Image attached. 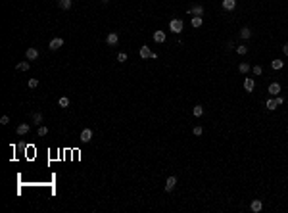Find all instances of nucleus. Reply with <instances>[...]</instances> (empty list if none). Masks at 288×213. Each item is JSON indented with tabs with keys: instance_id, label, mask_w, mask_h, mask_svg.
<instances>
[{
	"instance_id": "nucleus-30",
	"label": "nucleus",
	"mask_w": 288,
	"mask_h": 213,
	"mask_svg": "<svg viewBox=\"0 0 288 213\" xmlns=\"http://www.w3.org/2000/svg\"><path fill=\"white\" fill-rule=\"evenodd\" d=\"M39 86V81L36 79H29V88H36Z\"/></svg>"
},
{
	"instance_id": "nucleus-2",
	"label": "nucleus",
	"mask_w": 288,
	"mask_h": 213,
	"mask_svg": "<svg viewBox=\"0 0 288 213\" xmlns=\"http://www.w3.org/2000/svg\"><path fill=\"white\" fill-rule=\"evenodd\" d=\"M62 46H64V39H62V37H56V39L50 40L48 48H50V50H58V48H62Z\"/></svg>"
},
{
	"instance_id": "nucleus-34",
	"label": "nucleus",
	"mask_w": 288,
	"mask_h": 213,
	"mask_svg": "<svg viewBox=\"0 0 288 213\" xmlns=\"http://www.w3.org/2000/svg\"><path fill=\"white\" fill-rule=\"evenodd\" d=\"M102 2H109V0H102Z\"/></svg>"
},
{
	"instance_id": "nucleus-17",
	"label": "nucleus",
	"mask_w": 288,
	"mask_h": 213,
	"mask_svg": "<svg viewBox=\"0 0 288 213\" xmlns=\"http://www.w3.org/2000/svg\"><path fill=\"white\" fill-rule=\"evenodd\" d=\"M190 23H192V27H194V29H198V27H202V23H204V21H202V17H200V15H194Z\"/></svg>"
},
{
	"instance_id": "nucleus-11",
	"label": "nucleus",
	"mask_w": 288,
	"mask_h": 213,
	"mask_svg": "<svg viewBox=\"0 0 288 213\" xmlns=\"http://www.w3.org/2000/svg\"><path fill=\"white\" fill-rule=\"evenodd\" d=\"M58 6L67 12V10H71V6H73V0H58Z\"/></svg>"
},
{
	"instance_id": "nucleus-18",
	"label": "nucleus",
	"mask_w": 288,
	"mask_h": 213,
	"mask_svg": "<svg viewBox=\"0 0 288 213\" xmlns=\"http://www.w3.org/2000/svg\"><path fill=\"white\" fill-rule=\"evenodd\" d=\"M271 67L279 71V69H282V67H284V61H282V60H273V61H271Z\"/></svg>"
},
{
	"instance_id": "nucleus-4",
	"label": "nucleus",
	"mask_w": 288,
	"mask_h": 213,
	"mask_svg": "<svg viewBox=\"0 0 288 213\" xmlns=\"http://www.w3.org/2000/svg\"><path fill=\"white\" fill-rule=\"evenodd\" d=\"M267 92H269L271 96H279V92H280V85H279V83H271V85L267 86Z\"/></svg>"
},
{
	"instance_id": "nucleus-5",
	"label": "nucleus",
	"mask_w": 288,
	"mask_h": 213,
	"mask_svg": "<svg viewBox=\"0 0 288 213\" xmlns=\"http://www.w3.org/2000/svg\"><path fill=\"white\" fill-rule=\"evenodd\" d=\"M106 42H108V46H115L119 42V35L117 33H109L108 37H106Z\"/></svg>"
},
{
	"instance_id": "nucleus-15",
	"label": "nucleus",
	"mask_w": 288,
	"mask_h": 213,
	"mask_svg": "<svg viewBox=\"0 0 288 213\" xmlns=\"http://www.w3.org/2000/svg\"><path fill=\"white\" fill-rule=\"evenodd\" d=\"M265 106H267V110H271V111H273V110H277V106H279V104H277V98H269Z\"/></svg>"
},
{
	"instance_id": "nucleus-20",
	"label": "nucleus",
	"mask_w": 288,
	"mask_h": 213,
	"mask_svg": "<svg viewBox=\"0 0 288 213\" xmlns=\"http://www.w3.org/2000/svg\"><path fill=\"white\" fill-rule=\"evenodd\" d=\"M29 67H31L29 61H19V64H17V71H29Z\"/></svg>"
},
{
	"instance_id": "nucleus-33",
	"label": "nucleus",
	"mask_w": 288,
	"mask_h": 213,
	"mask_svg": "<svg viewBox=\"0 0 288 213\" xmlns=\"http://www.w3.org/2000/svg\"><path fill=\"white\" fill-rule=\"evenodd\" d=\"M282 52H284V54L288 56V44H284V46H282Z\"/></svg>"
},
{
	"instance_id": "nucleus-22",
	"label": "nucleus",
	"mask_w": 288,
	"mask_h": 213,
	"mask_svg": "<svg viewBox=\"0 0 288 213\" xmlns=\"http://www.w3.org/2000/svg\"><path fill=\"white\" fill-rule=\"evenodd\" d=\"M192 113H194V117H202L204 115V108L202 106H194L192 108Z\"/></svg>"
},
{
	"instance_id": "nucleus-25",
	"label": "nucleus",
	"mask_w": 288,
	"mask_h": 213,
	"mask_svg": "<svg viewBox=\"0 0 288 213\" xmlns=\"http://www.w3.org/2000/svg\"><path fill=\"white\" fill-rule=\"evenodd\" d=\"M67 106H69V98H67V96H62V98H60V108H67Z\"/></svg>"
},
{
	"instance_id": "nucleus-12",
	"label": "nucleus",
	"mask_w": 288,
	"mask_h": 213,
	"mask_svg": "<svg viewBox=\"0 0 288 213\" xmlns=\"http://www.w3.org/2000/svg\"><path fill=\"white\" fill-rule=\"evenodd\" d=\"M188 14H194V15H202V14H204V6H200V4H196V6L188 8Z\"/></svg>"
},
{
	"instance_id": "nucleus-8",
	"label": "nucleus",
	"mask_w": 288,
	"mask_h": 213,
	"mask_svg": "<svg viewBox=\"0 0 288 213\" xmlns=\"http://www.w3.org/2000/svg\"><path fill=\"white\" fill-rule=\"evenodd\" d=\"M140 58L142 60H148V58H154V52H152L148 46H142L140 48Z\"/></svg>"
},
{
	"instance_id": "nucleus-13",
	"label": "nucleus",
	"mask_w": 288,
	"mask_h": 213,
	"mask_svg": "<svg viewBox=\"0 0 288 213\" xmlns=\"http://www.w3.org/2000/svg\"><path fill=\"white\" fill-rule=\"evenodd\" d=\"M154 40H156V42H165V33H163V31H156V33H154Z\"/></svg>"
},
{
	"instance_id": "nucleus-26",
	"label": "nucleus",
	"mask_w": 288,
	"mask_h": 213,
	"mask_svg": "<svg viewBox=\"0 0 288 213\" xmlns=\"http://www.w3.org/2000/svg\"><path fill=\"white\" fill-rule=\"evenodd\" d=\"M117 61H119V64L127 61V54H125V52H119V54H117Z\"/></svg>"
},
{
	"instance_id": "nucleus-19",
	"label": "nucleus",
	"mask_w": 288,
	"mask_h": 213,
	"mask_svg": "<svg viewBox=\"0 0 288 213\" xmlns=\"http://www.w3.org/2000/svg\"><path fill=\"white\" fill-rule=\"evenodd\" d=\"M240 37H242V39H250V37H252L250 27H242V29H240Z\"/></svg>"
},
{
	"instance_id": "nucleus-10",
	"label": "nucleus",
	"mask_w": 288,
	"mask_h": 213,
	"mask_svg": "<svg viewBox=\"0 0 288 213\" xmlns=\"http://www.w3.org/2000/svg\"><path fill=\"white\" fill-rule=\"evenodd\" d=\"M223 8L227 10V12H233V10L236 8V0H223Z\"/></svg>"
},
{
	"instance_id": "nucleus-31",
	"label": "nucleus",
	"mask_w": 288,
	"mask_h": 213,
	"mask_svg": "<svg viewBox=\"0 0 288 213\" xmlns=\"http://www.w3.org/2000/svg\"><path fill=\"white\" fill-rule=\"evenodd\" d=\"M10 123V117L8 115H2V119H0V125H8Z\"/></svg>"
},
{
	"instance_id": "nucleus-24",
	"label": "nucleus",
	"mask_w": 288,
	"mask_h": 213,
	"mask_svg": "<svg viewBox=\"0 0 288 213\" xmlns=\"http://www.w3.org/2000/svg\"><path fill=\"white\" fill-rule=\"evenodd\" d=\"M39 136H46V134H48V127H44V125H39Z\"/></svg>"
},
{
	"instance_id": "nucleus-28",
	"label": "nucleus",
	"mask_w": 288,
	"mask_h": 213,
	"mask_svg": "<svg viewBox=\"0 0 288 213\" xmlns=\"http://www.w3.org/2000/svg\"><path fill=\"white\" fill-rule=\"evenodd\" d=\"M236 52H238V54H240V56H244V54H246V52H248V48H246V46H244V44H240V46H236Z\"/></svg>"
},
{
	"instance_id": "nucleus-14",
	"label": "nucleus",
	"mask_w": 288,
	"mask_h": 213,
	"mask_svg": "<svg viewBox=\"0 0 288 213\" xmlns=\"http://www.w3.org/2000/svg\"><path fill=\"white\" fill-rule=\"evenodd\" d=\"M254 85H255L254 79H246V81H244V90H246V92H252V90H254Z\"/></svg>"
},
{
	"instance_id": "nucleus-21",
	"label": "nucleus",
	"mask_w": 288,
	"mask_h": 213,
	"mask_svg": "<svg viewBox=\"0 0 288 213\" xmlns=\"http://www.w3.org/2000/svg\"><path fill=\"white\" fill-rule=\"evenodd\" d=\"M33 123H36V125H43V113L35 111V113H33Z\"/></svg>"
},
{
	"instance_id": "nucleus-3",
	"label": "nucleus",
	"mask_w": 288,
	"mask_h": 213,
	"mask_svg": "<svg viewBox=\"0 0 288 213\" xmlns=\"http://www.w3.org/2000/svg\"><path fill=\"white\" fill-rule=\"evenodd\" d=\"M79 138H81V142H85V144L90 142V140H92V131H90V129H83Z\"/></svg>"
},
{
	"instance_id": "nucleus-16",
	"label": "nucleus",
	"mask_w": 288,
	"mask_h": 213,
	"mask_svg": "<svg viewBox=\"0 0 288 213\" xmlns=\"http://www.w3.org/2000/svg\"><path fill=\"white\" fill-rule=\"evenodd\" d=\"M29 129H31V127H29V123H21V125L17 127V134H27V133H29Z\"/></svg>"
},
{
	"instance_id": "nucleus-23",
	"label": "nucleus",
	"mask_w": 288,
	"mask_h": 213,
	"mask_svg": "<svg viewBox=\"0 0 288 213\" xmlns=\"http://www.w3.org/2000/svg\"><path fill=\"white\" fill-rule=\"evenodd\" d=\"M250 69H252V67H250V64H246V61H242V64L238 65V71H240V73H248Z\"/></svg>"
},
{
	"instance_id": "nucleus-7",
	"label": "nucleus",
	"mask_w": 288,
	"mask_h": 213,
	"mask_svg": "<svg viewBox=\"0 0 288 213\" xmlns=\"http://www.w3.org/2000/svg\"><path fill=\"white\" fill-rule=\"evenodd\" d=\"M250 209H252L254 213H259L261 209H263V202H261V200H254L252 204H250Z\"/></svg>"
},
{
	"instance_id": "nucleus-32",
	"label": "nucleus",
	"mask_w": 288,
	"mask_h": 213,
	"mask_svg": "<svg viewBox=\"0 0 288 213\" xmlns=\"http://www.w3.org/2000/svg\"><path fill=\"white\" fill-rule=\"evenodd\" d=\"M275 98H277V104H279V106H280L282 102H284V98H282V96H275Z\"/></svg>"
},
{
	"instance_id": "nucleus-9",
	"label": "nucleus",
	"mask_w": 288,
	"mask_h": 213,
	"mask_svg": "<svg viewBox=\"0 0 288 213\" xmlns=\"http://www.w3.org/2000/svg\"><path fill=\"white\" fill-rule=\"evenodd\" d=\"M25 56H27V60H31V61H33V60H36V58H39V50L31 46V48H27V52H25Z\"/></svg>"
},
{
	"instance_id": "nucleus-27",
	"label": "nucleus",
	"mask_w": 288,
	"mask_h": 213,
	"mask_svg": "<svg viewBox=\"0 0 288 213\" xmlns=\"http://www.w3.org/2000/svg\"><path fill=\"white\" fill-rule=\"evenodd\" d=\"M192 133H194V136H200V134H202V133H204V129H202V127H200V125H196V127H194V129H192Z\"/></svg>"
},
{
	"instance_id": "nucleus-6",
	"label": "nucleus",
	"mask_w": 288,
	"mask_h": 213,
	"mask_svg": "<svg viewBox=\"0 0 288 213\" xmlns=\"http://www.w3.org/2000/svg\"><path fill=\"white\" fill-rule=\"evenodd\" d=\"M175 186H177V177H169V179L165 180V192H171Z\"/></svg>"
},
{
	"instance_id": "nucleus-29",
	"label": "nucleus",
	"mask_w": 288,
	"mask_h": 213,
	"mask_svg": "<svg viewBox=\"0 0 288 213\" xmlns=\"http://www.w3.org/2000/svg\"><path fill=\"white\" fill-rule=\"evenodd\" d=\"M252 71H254L255 75H261V73H263V67H261V65H254V67H252Z\"/></svg>"
},
{
	"instance_id": "nucleus-1",
	"label": "nucleus",
	"mask_w": 288,
	"mask_h": 213,
	"mask_svg": "<svg viewBox=\"0 0 288 213\" xmlns=\"http://www.w3.org/2000/svg\"><path fill=\"white\" fill-rule=\"evenodd\" d=\"M169 29L173 31V33H177V35H179L181 31H182V21H181V19H171Z\"/></svg>"
}]
</instances>
